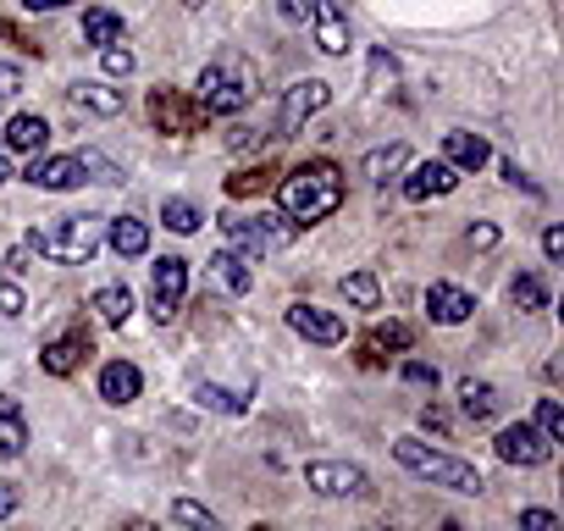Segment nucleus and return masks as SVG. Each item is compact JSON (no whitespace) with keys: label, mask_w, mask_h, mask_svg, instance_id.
<instances>
[{"label":"nucleus","mask_w":564,"mask_h":531,"mask_svg":"<svg viewBox=\"0 0 564 531\" xmlns=\"http://www.w3.org/2000/svg\"><path fill=\"white\" fill-rule=\"evenodd\" d=\"M276 205H282V216H289L294 227H316V221H327L344 205V172L333 161H305V166H294L289 177L276 183Z\"/></svg>","instance_id":"f257e3e1"},{"label":"nucleus","mask_w":564,"mask_h":531,"mask_svg":"<svg viewBox=\"0 0 564 531\" xmlns=\"http://www.w3.org/2000/svg\"><path fill=\"white\" fill-rule=\"evenodd\" d=\"M106 243V216L95 210H78V216H51L29 232V254H45V260H62V266H84L95 260V249Z\"/></svg>","instance_id":"f03ea898"},{"label":"nucleus","mask_w":564,"mask_h":531,"mask_svg":"<svg viewBox=\"0 0 564 531\" xmlns=\"http://www.w3.org/2000/svg\"><path fill=\"white\" fill-rule=\"evenodd\" d=\"M260 78H254V62L238 56V51H221L216 62H205L199 73V111L205 117H238L249 100H254Z\"/></svg>","instance_id":"7ed1b4c3"},{"label":"nucleus","mask_w":564,"mask_h":531,"mask_svg":"<svg viewBox=\"0 0 564 531\" xmlns=\"http://www.w3.org/2000/svg\"><path fill=\"white\" fill-rule=\"evenodd\" d=\"M393 459H399L410 476H421V481H432V487H448V492H465V498H476V492L487 487L476 465H465V459H454V454H443V448H432V443H421V437H399V443H393Z\"/></svg>","instance_id":"20e7f679"},{"label":"nucleus","mask_w":564,"mask_h":531,"mask_svg":"<svg viewBox=\"0 0 564 531\" xmlns=\"http://www.w3.org/2000/svg\"><path fill=\"white\" fill-rule=\"evenodd\" d=\"M221 232H227V243L254 266V260H265V254H276V249H289V238H294V221L289 216H265V210H254V216H221Z\"/></svg>","instance_id":"39448f33"},{"label":"nucleus","mask_w":564,"mask_h":531,"mask_svg":"<svg viewBox=\"0 0 564 531\" xmlns=\"http://www.w3.org/2000/svg\"><path fill=\"white\" fill-rule=\"evenodd\" d=\"M183 294H188V260L183 254H161L155 272H150V311H155V322H172L183 311Z\"/></svg>","instance_id":"423d86ee"},{"label":"nucleus","mask_w":564,"mask_h":531,"mask_svg":"<svg viewBox=\"0 0 564 531\" xmlns=\"http://www.w3.org/2000/svg\"><path fill=\"white\" fill-rule=\"evenodd\" d=\"M492 454H498L503 465L531 470V465H547V459H553V443H547L531 421H514V426H503V432L492 437Z\"/></svg>","instance_id":"0eeeda50"},{"label":"nucleus","mask_w":564,"mask_h":531,"mask_svg":"<svg viewBox=\"0 0 564 531\" xmlns=\"http://www.w3.org/2000/svg\"><path fill=\"white\" fill-rule=\"evenodd\" d=\"M305 487H316V492H327V498H360L371 481H366V470L349 465V459H311V465H305Z\"/></svg>","instance_id":"6e6552de"},{"label":"nucleus","mask_w":564,"mask_h":531,"mask_svg":"<svg viewBox=\"0 0 564 531\" xmlns=\"http://www.w3.org/2000/svg\"><path fill=\"white\" fill-rule=\"evenodd\" d=\"M150 122L161 133H199L205 111H199V100H183L177 89H150Z\"/></svg>","instance_id":"1a4fd4ad"},{"label":"nucleus","mask_w":564,"mask_h":531,"mask_svg":"<svg viewBox=\"0 0 564 531\" xmlns=\"http://www.w3.org/2000/svg\"><path fill=\"white\" fill-rule=\"evenodd\" d=\"M333 100V89L322 84V78H305V84H294L289 95H282V117H276V133H300L322 106Z\"/></svg>","instance_id":"9d476101"},{"label":"nucleus","mask_w":564,"mask_h":531,"mask_svg":"<svg viewBox=\"0 0 564 531\" xmlns=\"http://www.w3.org/2000/svg\"><path fill=\"white\" fill-rule=\"evenodd\" d=\"M23 177H29L34 188H45V194H62V188L89 183V166H84V155H45V161H29Z\"/></svg>","instance_id":"9b49d317"},{"label":"nucleus","mask_w":564,"mask_h":531,"mask_svg":"<svg viewBox=\"0 0 564 531\" xmlns=\"http://www.w3.org/2000/svg\"><path fill=\"white\" fill-rule=\"evenodd\" d=\"M289 327L311 344H344V316L338 311H322V305H289Z\"/></svg>","instance_id":"f8f14e48"},{"label":"nucleus","mask_w":564,"mask_h":531,"mask_svg":"<svg viewBox=\"0 0 564 531\" xmlns=\"http://www.w3.org/2000/svg\"><path fill=\"white\" fill-rule=\"evenodd\" d=\"M426 316H432L437 327H459V322L476 316V294H465V289H454V283H432V289H426Z\"/></svg>","instance_id":"ddd939ff"},{"label":"nucleus","mask_w":564,"mask_h":531,"mask_svg":"<svg viewBox=\"0 0 564 531\" xmlns=\"http://www.w3.org/2000/svg\"><path fill=\"white\" fill-rule=\"evenodd\" d=\"M443 161H448L454 172H481V166L492 161V150H487V139H481V133L454 128V133H443Z\"/></svg>","instance_id":"4468645a"},{"label":"nucleus","mask_w":564,"mask_h":531,"mask_svg":"<svg viewBox=\"0 0 564 531\" xmlns=\"http://www.w3.org/2000/svg\"><path fill=\"white\" fill-rule=\"evenodd\" d=\"M454 183H459V172L448 166V161H421L410 177H404V199H432V194H454Z\"/></svg>","instance_id":"2eb2a0df"},{"label":"nucleus","mask_w":564,"mask_h":531,"mask_svg":"<svg viewBox=\"0 0 564 531\" xmlns=\"http://www.w3.org/2000/svg\"><path fill=\"white\" fill-rule=\"evenodd\" d=\"M139 388H144V377H139V366L133 360H111V366H100V399L106 404H133L139 399Z\"/></svg>","instance_id":"dca6fc26"},{"label":"nucleus","mask_w":564,"mask_h":531,"mask_svg":"<svg viewBox=\"0 0 564 531\" xmlns=\"http://www.w3.org/2000/svg\"><path fill=\"white\" fill-rule=\"evenodd\" d=\"M311 23H316V45L327 56H344L349 51V23H344V12L333 7V0H311Z\"/></svg>","instance_id":"f3484780"},{"label":"nucleus","mask_w":564,"mask_h":531,"mask_svg":"<svg viewBox=\"0 0 564 531\" xmlns=\"http://www.w3.org/2000/svg\"><path fill=\"white\" fill-rule=\"evenodd\" d=\"M84 360H89V338H84V333L51 338V344H45V355H40V366H45L51 377H73V371H78Z\"/></svg>","instance_id":"a211bd4d"},{"label":"nucleus","mask_w":564,"mask_h":531,"mask_svg":"<svg viewBox=\"0 0 564 531\" xmlns=\"http://www.w3.org/2000/svg\"><path fill=\"white\" fill-rule=\"evenodd\" d=\"M210 278H216L221 294H249L254 289V266L238 249H221V254H210Z\"/></svg>","instance_id":"6ab92c4d"},{"label":"nucleus","mask_w":564,"mask_h":531,"mask_svg":"<svg viewBox=\"0 0 564 531\" xmlns=\"http://www.w3.org/2000/svg\"><path fill=\"white\" fill-rule=\"evenodd\" d=\"M0 139H7V150H18V155H40V150L51 144V122L23 111V117L7 122V133H0Z\"/></svg>","instance_id":"aec40b11"},{"label":"nucleus","mask_w":564,"mask_h":531,"mask_svg":"<svg viewBox=\"0 0 564 531\" xmlns=\"http://www.w3.org/2000/svg\"><path fill=\"white\" fill-rule=\"evenodd\" d=\"M106 243H111L122 260H139V254L150 249V227H144L139 216H111V221H106Z\"/></svg>","instance_id":"412c9836"},{"label":"nucleus","mask_w":564,"mask_h":531,"mask_svg":"<svg viewBox=\"0 0 564 531\" xmlns=\"http://www.w3.org/2000/svg\"><path fill=\"white\" fill-rule=\"evenodd\" d=\"M29 448V421L18 399H0V459H18Z\"/></svg>","instance_id":"4be33fe9"},{"label":"nucleus","mask_w":564,"mask_h":531,"mask_svg":"<svg viewBox=\"0 0 564 531\" xmlns=\"http://www.w3.org/2000/svg\"><path fill=\"white\" fill-rule=\"evenodd\" d=\"M89 311H95L106 327H128V316H133V294H128V283H106V289H95Z\"/></svg>","instance_id":"5701e85b"},{"label":"nucleus","mask_w":564,"mask_h":531,"mask_svg":"<svg viewBox=\"0 0 564 531\" xmlns=\"http://www.w3.org/2000/svg\"><path fill=\"white\" fill-rule=\"evenodd\" d=\"M459 410H465L470 421H492V415H498V388L465 377V382H459Z\"/></svg>","instance_id":"b1692460"},{"label":"nucleus","mask_w":564,"mask_h":531,"mask_svg":"<svg viewBox=\"0 0 564 531\" xmlns=\"http://www.w3.org/2000/svg\"><path fill=\"white\" fill-rule=\"evenodd\" d=\"M73 106L78 111H95V117H117L122 111V95L106 89V84H73Z\"/></svg>","instance_id":"393cba45"},{"label":"nucleus","mask_w":564,"mask_h":531,"mask_svg":"<svg viewBox=\"0 0 564 531\" xmlns=\"http://www.w3.org/2000/svg\"><path fill=\"white\" fill-rule=\"evenodd\" d=\"M84 40L89 45H122V18L117 12H106V7H95V12H84Z\"/></svg>","instance_id":"a878e982"},{"label":"nucleus","mask_w":564,"mask_h":531,"mask_svg":"<svg viewBox=\"0 0 564 531\" xmlns=\"http://www.w3.org/2000/svg\"><path fill=\"white\" fill-rule=\"evenodd\" d=\"M344 300H349L355 311H377V305H382V283H377L371 272H349V278H344Z\"/></svg>","instance_id":"bb28decb"},{"label":"nucleus","mask_w":564,"mask_h":531,"mask_svg":"<svg viewBox=\"0 0 564 531\" xmlns=\"http://www.w3.org/2000/svg\"><path fill=\"white\" fill-rule=\"evenodd\" d=\"M194 404H199V410H216V415H243V410H249L243 393H227V388H216V382H199V388H194Z\"/></svg>","instance_id":"cd10ccee"},{"label":"nucleus","mask_w":564,"mask_h":531,"mask_svg":"<svg viewBox=\"0 0 564 531\" xmlns=\"http://www.w3.org/2000/svg\"><path fill=\"white\" fill-rule=\"evenodd\" d=\"M410 166V150L404 144H388V150H371L366 155V177H377V183H388L393 172H404Z\"/></svg>","instance_id":"c85d7f7f"},{"label":"nucleus","mask_w":564,"mask_h":531,"mask_svg":"<svg viewBox=\"0 0 564 531\" xmlns=\"http://www.w3.org/2000/svg\"><path fill=\"white\" fill-rule=\"evenodd\" d=\"M161 221H166L172 232H199V221H205V216H199V205H194V199H177V194H172V199H161Z\"/></svg>","instance_id":"c756f323"},{"label":"nucleus","mask_w":564,"mask_h":531,"mask_svg":"<svg viewBox=\"0 0 564 531\" xmlns=\"http://www.w3.org/2000/svg\"><path fill=\"white\" fill-rule=\"evenodd\" d=\"M172 520L188 525V531H221V520H216L205 503H194V498H177V503H172Z\"/></svg>","instance_id":"7c9ffc66"},{"label":"nucleus","mask_w":564,"mask_h":531,"mask_svg":"<svg viewBox=\"0 0 564 531\" xmlns=\"http://www.w3.org/2000/svg\"><path fill=\"white\" fill-rule=\"evenodd\" d=\"M547 443H564V404L558 399H536V421H531Z\"/></svg>","instance_id":"2f4dec72"},{"label":"nucleus","mask_w":564,"mask_h":531,"mask_svg":"<svg viewBox=\"0 0 564 531\" xmlns=\"http://www.w3.org/2000/svg\"><path fill=\"white\" fill-rule=\"evenodd\" d=\"M509 300H514L520 311H542V305H547V289H542V278H531V272H525V278H514V283H509Z\"/></svg>","instance_id":"473e14b6"},{"label":"nucleus","mask_w":564,"mask_h":531,"mask_svg":"<svg viewBox=\"0 0 564 531\" xmlns=\"http://www.w3.org/2000/svg\"><path fill=\"white\" fill-rule=\"evenodd\" d=\"M366 349H371V355H382V349H410V327H404V322H388V327H377V333L366 338Z\"/></svg>","instance_id":"72a5a7b5"},{"label":"nucleus","mask_w":564,"mask_h":531,"mask_svg":"<svg viewBox=\"0 0 564 531\" xmlns=\"http://www.w3.org/2000/svg\"><path fill=\"white\" fill-rule=\"evenodd\" d=\"M100 67H106L111 78H128V73H133V51H128V45H106V51H100Z\"/></svg>","instance_id":"f704fd0d"},{"label":"nucleus","mask_w":564,"mask_h":531,"mask_svg":"<svg viewBox=\"0 0 564 531\" xmlns=\"http://www.w3.org/2000/svg\"><path fill=\"white\" fill-rule=\"evenodd\" d=\"M23 311H29L23 289H18V283H0V322H18Z\"/></svg>","instance_id":"c9c22d12"},{"label":"nucleus","mask_w":564,"mask_h":531,"mask_svg":"<svg viewBox=\"0 0 564 531\" xmlns=\"http://www.w3.org/2000/svg\"><path fill=\"white\" fill-rule=\"evenodd\" d=\"M271 177H276L271 166H254V172H238V177H232L227 188H232V194H260V188H265Z\"/></svg>","instance_id":"e433bc0d"},{"label":"nucleus","mask_w":564,"mask_h":531,"mask_svg":"<svg viewBox=\"0 0 564 531\" xmlns=\"http://www.w3.org/2000/svg\"><path fill=\"white\" fill-rule=\"evenodd\" d=\"M404 382H410V388H437V366H426V360H404Z\"/></svg>","instance_id":"4c0bfd02"},{"label":"nucleus","mask_w":564,"mask_h":531,"mask_svg":"<svg viewBox=\"0 0 564 531\" xmlns=\"http://www.w3.org/2000/svg\"><path fill=\"white\" fill-rule=\"evenodd\" d=\"M520 531H558L553 509H520Z\"/></svg>","instance_id":"58836bf2"},{"label":"nucleus","mask_w":564,"mask_h":531,"mask_svg":"<svg viewBox=\"0 0 564 531\" xmlns=\"http://www.w3.org/2000/svg\"><path fill=\"white\" fill-rule=\"evenodd\" d=\"M465 238H470L476 249H492V243H498V227H492V221H476V227H470Z\"/></svg>","instance_id":"ea45409f"},{"label":"nucleus","mask_w":564,"mask_h":531,"mask_svg":"<svg viewBox=\"0 0 564 531\" xmlns=\"http://www.w3.org/2000/svg\"><path fill=\"white\" fill-rule=\"evenodd\" d=\"M276 12L289 18V23H305L311 18V0H276Z\"/></svg>","instance_id":"a19ab883"},{"label":"nucleus","mask_w":564,"mask_h":531,"mask_svg":"<svg viewBox=\"0 0 564 531\" xmlns=\"http://www.w3.org/2000/svg\"><path fill=\"white\" fill-rule=\"evenodd\" d=\"M371 78H377V84H393V78H399V67H393V62L377 51V56H371Z\"/></svg>","instance_id":"79ce46f5"},{"label":"nucleus","mask_w":564,"mask_h":531,"mask_svg":"<svg viewBox=\"0 0 564 531\" xmlns=\"http://www.w3.org/2000/svg\"><path fill=\"white\" fill-rule=\"evenodd\" d=\"M542 254H547V260H564V232H558V227L542 232Z\"/></svg>","instance_id":"37998d69"},{"label":"nucleus","mask_w":564,"mask_h":531,"mask_svg":"<svg viewBox=\"0 0 564 531\" xmlns=\"http://www.w3.org/2000/svg\"><path fill=\"white\" fill-rule=\"evenodd\" d=\"M23 89V73L18 67H0V95H18Z\"/></svg>","instance_id":"c03bdc74"},{"label":"nucleus","mask_w":564,"mask_h":531,"mask_svg":"<svg viewBox=\"0 0 564 531\" xmlns=\"http://www.w3.org/2000/svg\"><path fill=\"white\" fill-rule=\"evenodd\" d=\"M12 509H18V487H12V481H0V520H7Z\"/></svg>","instance_id":"a18cd8bd"},{"label":"nucleus","mask_w":564,"mask_h":531,"mask_svg":"<svg viewBox=\"0 0 564 531\" xmlns=\"http://www.w3.org/2000/svg\"><path fill=\"white\" fill-rule=\"evenodd\" d=\"M421 426H426V432H448V415H437V410H421Z\"/></svg>","instance_id":"49530a36"},{"label":"nucleus","mask_w":564,"mask_h":531,"mask_svg":"<svg viewBox=\"0 0 564 531\" xmlns=\"http://www.w3.org/2000/svg\"><path fill=\"white\" fill-rule=\"evenodd\" d=\"M503 183H514V188H531V183H525V172H520L514 161H503Z\"/></svg>","instance_id":"de8ad7c7"},{"label":"nucleus","mask_w":564,"mask_h":531,"mask_svg":"<svg viewBox=\"0 0 564 531\" xmlns=\"http://www.w3.org/2000/svg\"><path fill=\"white\" fill-rule=\"evenodd\" d=\"M56 7H67V0H23V12H56Z\"/></svg>","instance_id":"09e8293b"},{"label":"nucleus","mask_w":564,"mask_h":531,"mask_svg":"<svg viewBox=\"0 0 564 531\" xmlns=\"http://www.w3.org/2000/svg\"><path fill=\"white\" fill-rule=\"evenodd\" d=\"M12 177V166H7V150H0V183H7Z\"/></svg>","instance_id":"8fccbe9b"},{"label":"nucleus","mask_w":564,"mask_h":531,"mask_svg":"<svg viewBox=\"0 0 564 531\" xmlns=\"http://www.w3.org/2000/svg\"><path fill=\"white\" fill-rule=\"evenodd\" d=\"M437 531H465V525H459V520H443V525H437Z\"/></svg>","instance_id":"3c124183"},{"label":"nucleus","mask_w":564,"mask_h":531,"mask_svg":"<svg viewBox=\"0 0 564 531\" xmlns=\"http://www.w3.org/2000/svg\"><path fill=\"white\" fill-rule=\"evenodd\" d=\"M128 531H150V525H144V520H128Z\"/></svg>","instance_id":"603ef678"},{"label":"nucleus","mask_w":564,"mask_h":531,"mask_svg":"<svg viewBox=\"0 0 564 531\" xmlns=\"http://www.w3.org/2000/svg\"><path fill=\"white\" fill-rule=\"evenodd\" d=\"M183 7H205V0H183Z\"/></svg>","instance_id":"864d4df0"},{"label":"nucleus","mask_w":564,"mask_h":531,"mask_svg":"<svg viewBox=\"0 0 564 531\" xmlns=\"http://www.w3.org/2000/svg\"><path fill=\"white\" fill-rule=\"evenodd\" d=\"M254 531H271V525H254Z\"/></svg>","instance_id":"5fc2aeb1"}]
</instances>
